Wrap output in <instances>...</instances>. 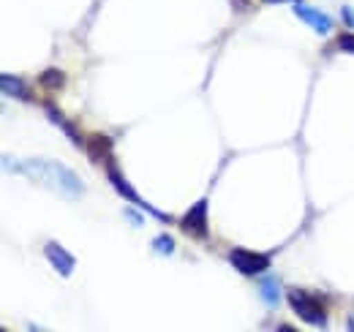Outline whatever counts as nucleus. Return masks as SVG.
Returning a JSON list of instances; mask_svg holds the SVG:
<instances>
[{
  "label": "nucleus",
  "instance_id": "423d86ee",
  "mask_svg": "<svg viewBox=\"0 0 354 332\" xmlns=\"http://www.w3.org/2000/svg\"><path fill=\"white\" fill-rule=\"evenodd\" d=\"M180 223L194 237H207V199H199L194 208L185 212V218Z\"/></svg>",
  "mask_w": 354,
  "mask_h": 332
},
{
  "label": "nucleus",
  "instance_id": "9b49d317",
  "mask_svg": "<svg viewBox=\"0 0 354 332\" xmlns=\"http://www.w3.org/2000/svg\"><path fill=\"white\" fill-rule=\"evenodd\" d=\"M39 82L44 84V87H49V90H57V87H63V82H66V74L57 71V68H46Z\"/></svg>",
  "mask_w": 354,
  "mask_h": 332
},
{
  "label": "nucleus",
  "instance_id": "f03ea898",
  "mask_svg": "<svg viewBox=\"0 0 354 332\" xmlns=\"http://www.w3.org/2000/svg\"><path fill=\"white\" fill-rule=\"evenodd\" d=\"M286 299H289V308H292L306 324H310V327H327V311H324V305H322L319 297H310L306 291L292 289L286 294Z\"/></svg>",
  "mask_w": 354,
  "mask_h": 332
},
{
  "label": "nucleus",
  "instance_id": "0eeeda50",
  "mask_svg": "<svg viewBox=\"0 0 354 332\" xmlns=\"http://www.w3.org/2000/svg\"><path fill=\"white\" fill-rule=\"evenodd\" d=\"M44 256L49 259V264H52V267H55V270H57L63 278H68V275L74 273V264H77V261H74V256L63 248L60 243H46Z\"/></svg>",
  "mask_w": 354,
  "mask_h": 332
},
{
  "label": "nucleus",
  "instance_id": "4468645a",
  "mask_svg": "<svg viewBox=\"0 0 354 332\" xmlns=\"http://www.w3.org/2000/svg\"><path fill=\"white\" fill-rule=\"evenodd\" d=\"M341 14H344V19L354 28V8L352 6H344V8H341Z\"/></svg>",
  "mask_w": 354,
  "mask_h": 332
},
{
  "label": "nucleus",
  "instance_id": "9d476101",
  "mask_svg": "<svg viewBox=\"0 0 354 332\" xmlns=\"http://www.w3.org/2000/svg\"><path fill=\"white\" fill-rule=\"evenodd\" d=\"M259 291H262V299H265L267 305H278L281 302V284H278V278H272V275L262 278Z\"/></svg>",
  "mask_w": 354,
  "mask_h": 332
},
{
  "label": "nucleus",
  "instance_id": "2eb2a0df",
  "mask_svg": "<svg viewBox=\"0 0 354 332\" xmlns=\"http://www.w3.org/2000/svg\"><path fill=\"white\" fill-rule=\"evenodd\" d=\"M262 3H303V0H262Z\"/></svg>",
  "mask_w": 354,
  "mask_h": 332
},
{
  "label": "nucleus",
  "instance_id": "f257e3e1",
  "mask_svg": "<svg viewBox=\"0 0 354 332\" xmlns=\"http://www.w3.org/2000/svg\"><path fill=\"white\" fill-rule=\"evenodd\" d=\"M3 164L8 166V172H19L30 180H36L39 185L49 188L52 194L63 196V199H80L85 194V183L60 161H52V158H25V161H14L6 158Z\"/></svg>",
  "mask_w": 354,
  "mask_h": 332
},
{
  "label": "nucleus",
  "instance_id": "39448f33",
  "mask_svg": "<svg viewBox=\"0 0 354 332\" xmlns=\"http://www.w3.org/2000/svg\"><path fill=\"white\" fill-rule=\"evenodd\" d=\"M295 17H297V19H303V22H306L308 28H313L319 36H330V33H333V19H330L324 11L313 8V6L295 3Z\"/></svg>",
  "mask_w": 354,
  "mask_h": 332
},
{
  "label": "nucleus",
  "instance_id": "1a4fd4ad",
  "mask_svg": "<svg viewBox=\"0 0 354 332\" xmlns=\"http://www.w3.org/2000/svg\"><path fill=\"white\" fill-rule=\"evenodd\" d=\"M0 87H3L6 95H14V98H19V101H30L28 87L22 84V80H17V77H11V74H3V77H0Z\"/></svg>",
  "mask_w": 354,
  "mask_h": 332
},
{
  "label": "nucleus",
  "instance_id": "7ed1b4c3",
  "mask_svg": "<svg viewBox=\"0 0 354 332\" xmlns=\"http://www.w3.org/2000/svg\"><path fill=\"white\" fill-rule=\"evenodd\" d=\"M229 261H232V267H234L240 275H248V278L265 273L267 267H270V256H267V253H254V250H245V248L232 250V253H229Z\"/></svg>",
  "mask_w": 354,
  "mask_h": 332
},
{
  "label": "nucleus",
  "instance_id": "6e6552de",
  "mask_svg": "<svg viewBox=\"0 0 354 332\" xmlns=\"http://www.w3.org/2000/svg\"><path fill=\"white\" fill-rule=\"evenodd\" d=\"M85 147H88L90 158L98 164V161H109L112 156V139L109 136H101V133H93L85 139Z\"/></svg>",
  "mask_w": 354,
  "mask_h": 332
},
{
  "label": "nucleus",
  "instance_id": "20e7f679",
  "mask_svg": "<svg viewBox=\"0 0 354 332\" xmlns=\"http://www.w3.org/2000/svg\"><path fill=\"white\" fill-rule=\"evenodd\" d=\"M109 180H112V185L118 188V194H120V196H126V199H131L136 208H142L145 212H150V215H153V218H158V221H169V215H164L161 210H156L153 205H147V202H145V199H142V196L133 191L131 185H129V183L120 177V172H118L112 164H109Z\"/></svg>",
  "mask_w": 354,
  "mask_h": 332
},
{
  "label": "nucleus",
  "instance_id": "ddd939ff",
  "mask_svg": "<svg viewBox=\"0 0 354 332\" xmlns=\"http://www.w3.org/2000/svg\"><path fill=\"white\" fill-rule=\"evenodd\" d=\"M338 49L354 55V33H341V36H338Z\"/></svg>",
  "mask_w": 354,
  "mask_h": 332
},
{
  "label": "nucleus",
  "instance_id": "f8f14e48",
  "mask_svg": "<svg viewBox=\"0 0 354 332\" xmlns=\"http://www.w3.org/2000/svg\"><path fill=\"white\" fill-rule=\"evenodd\" d=\"M153 250H156V253H161V256H169V253L175 250V240H172L169 234H161V237H156V240H153Z\"/></svg>",
  "mask_w": 354,
  "mask_h": 332
}]
</instances>
